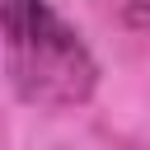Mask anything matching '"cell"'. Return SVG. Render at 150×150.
Segmentation results:
<instances>
[{
    "label": "cell",
    "instance_id": "1",
    "mask_svg": "<svg viewBox=\"0 0 150 150\" xmlns=\"http://www.w3.org/2000/svg\"><path fill=\"white\" fill-rule=\"evenodd\" d=\"M14 89L38 108H75L94 94L98 66L80 33L47 0H0Z\"/></svg>",
    "mask_w": 150,
    "mask_h": 150
}]
</instances>
